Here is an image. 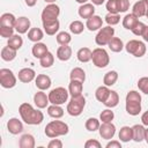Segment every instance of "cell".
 Listing matches in <instances>:
<instances>
[{
  "label": "cell",
  "mask_w": 148,
  "mask_h": 148,
  "mask_svg": "<svg viewBox=\"0 0 148 148\" xmlns=\"http://www.w3.org/2000/svg\"><path fill=\"white\" fill-rule=\"evenodd\" d=\"M132 13L138 17L146 16V14L148 13V0H139L138 2H135L133 5Z\"/></svg>",
  "instance_id": "cell-11"
},
{
  "label": "cell",
  "mask_w": 148,
  "mask_h": 148,
  "mask_svg": "<svg viewBox=\"0 0 148 148\" xmlns=\"http://www.w3.org/2000/svg\"><path fill=\"white\" fill-rule=\"evenodd\" d=\"M72 57V49L68 45H61L57 50V58L61 61H67Z\"/></svg>",
  "instance_id": "cell-21"
},
{
  "label": "cell",
  "mask_w": 148,
  "mask_h": 148,
  "mask_svg": "<svg viewBox=\"0 0 148 148\" xmlns=\"http://www.w3.org/2000/svg\"><path fill=\"white\" fill-rule=\"evenodd\" d=\"M49 148H62V142L59 140V139H52L49 145H47Z\"/></svg>",
  "instance_id": "cell-52"
},
{
  "label": "cell",
  "mask_w": 148,
  "mask_h": 148,
  "mask_svg": "<svg viewBox=\"0 0 148 148\" xmlns=\"http://www.w3.org/2000/svg\"><path fill=\"white\" fill-rule=\"evenodd\" d=\"M145 141L148 145V128H146V131H145Z\"/></svg>",
  "instance_id": "cell-58"
},
{
  "label": "cell",
  "mask_w": 148,
  "mask_h": 148,
  "mask_svg": "<svg viewBox=\"0 0 148 148\" xmlns=\"http://www.w3.org/2000/svg\"><path fill=\"white\" fill-rule=\"evenodd\" d=\"M18 112L22 120L28 125H39L44 120L43 112L34 109L29 103H22L18 108Z\"/></svg>",
  "instance_id": "cell-1"
},
{
  "label": "cell",
  "mask_w": 148,
  "mask_h": 148,
  "mask_svg": "<svg viewBox=\"0 0 148 148\" xmlns=\"http://www.w3.org/2000/svg\"><path fill=\"white\" fill-rule=\"evenodd\" d=\"M34 102H35V104L38 109H44L50 103L49 96H46V94L43 90H39L34 95Z\"/></svg>",
  "instance_id": "cell-14"
},
{
  "label": "cell",
  "mask_w": 148,
  "mask_h": 148,
  "mask_svg": "<svg viewBox=\"0 0 148 148\" xmlns=\"http://www.w3.org/2000/svg\"><path fill=\"white\" fill-rule=\"evenodd\" d=\"M18 146L21 148H34L35 147V138L31 134H23L20 138Z\"/></svg>",
  "instance_id": "cell-28"
},
{
  "label": "cell",
  "mask_w": 148,
  "mask_h": 148,
  "mask_svg": "<svg viewBox=\"0 0 148 148\" xmlns=\"http://www.w3.org/2000/svg\"><path fill=\"white\" fill-rule=\"evenodd\" d=\"M113 118H114V113L110 109L103 110L99 114V120H102V123H111L113 120Z\"/></svg>",
  "instance_id": "cell-43"
},
{
  "label": "cell",
  "mask_w": 148,
  "mask_h": 148,
  "mask_svg": "<svg viewBox=\"0 0 148 148\" xmlns=\"http://www.w3.org/2000/svg\"><path fill=\"white\" fill-rule=\"evenodd\" d=\"M126 101H134V102H141V95L135 91V90H131L127 92L126 95Z\"/></svg>",
  "instance_id": "cell-49"
},
{
  "label": "cell",
  "mask_w": 148,
  "mask_h": 148,
  "mask_svg": "<svg viewBox=\"0 0 148 148\" xmlns=\"http://www.w3.org/2000/svg\"><path fill=\"white\" fill-rule=\"evenodd\" d=\"M53 62H54V57H53V54H52L51 52H47L44 57H42V58L39 59V64H40V66L44 67V68L51 67V66L53 65Z\"/></svg>",
  "instance_id": "cell-39"
},
{
  "label": "cell",
  "mask_w": 148,
  "mask_h": 148,
  "mask_svg": "<svg viewBox=\"0 0 148 148\" xmlns=\"http://www.w3.org/2000/svg\"><path fill=\"white\" fill-rule=\"evenodd\" d=\"M30 28V20L25 16H21L16 18V23L14 25V29L17 34H25Z\"/></svg>",
  "instance_id": "cell-12"
},
{
  "label": "cell",
  "mask_w": 148,
  "mask_h": 148,
  "mask_svg": "<svg viewBox=\"0 0 148 148\" xmlns=\"http://www.w3.org/2000/svg\"><path fill=\"white\" fill-rule=\"evenodd\" d=\"M118 136H119L120 141H123V142H128V141L133 140V130H132V127L123 126L119 131Z\"/></svg>",
  "instance_id": "cell-27"
},
{
  "label": "cell",
  "mask_w": 148,
  "mask_h": 148,
  "mask_svg": "<svg viewBox=\"0 0 148 148\" xmlns=\"http://www.w3.org/2000/svg\"><path fill=\"white\" fill-rule=\"evenodd\" d=\"M35 83H36V87L39 90H46V89H49L51 87V79H50L49 75L39 74V75L36 76Z\"/></svg>",
  "instance_id": "cell-17"
},
{
  "label": "cell",
  "mask_w": 148,
  "mask_h": 148,
  "mask_svg": "<svg viewBox=\"0 0 148 148\" xmlns=\"http://www.w3.org/2000/svg\"><path fill=\"white\" fill-rule=\"evenodd\" d=\"M132 130H133V140L135 142H141L142 140H145V131H146V128L143 127V125L136 124V125H134L132 127Z\"/></svg>",
  "instance_id": "cell-29"
},
{
  "label": "cell",
  "mask_w": 148,
  "mask_h": 148,
  "mask_svg": "<svg viewBox=\"0 0 148 148\" xmlns=\"http://www.w3.org/2000/svg\"><path fill=\"white\" fill-rule=\"evenodd\" d=\"M31 52H32V56L35 57V58H38V59H40L42 57H44L47 52H49V50H47V46L44 44V43H35V45L32 46V50H31Z\"/></svg>",
  "instance_id": "cell-22"
},
{
  "label": "cell",
  "mask_w": 148,
  "mask_h": 148,
  "mask_svg": "<svg viewBox=\"0 0 148 148\" xmlns=\"http://www.w3.org/2000/svg\"><path fill=\"white\" fill-rule=\"evenodd\" d=\"M43 28L44 31L46 32V35H56V32H58L59 28H60V23L58 20H52V21H44L43 22Z\"/></svg>",
  "instance_id": "cell-18"
},
{
  "label": "cell",
  "mask_w": 148,
  "mask_h": 148,
  "mask_svg": "<svg viewBox=\"0 0 148 148\" xmlns=\"http://www.w3.org/2000/svg\"><path fill=\"white\" fill-rule=\"evenodd\" d=\"M7 45H9L10 47L15 49V50H18L21 49V46L23 45V39L22 37L17 34V35H13L10 38H8V42H7Z\"/></svg>",
  "instance_id": "cell-38"
},
{
  "label": "cell",
  "mask_w": 148,
  "mask_h": 148,
  "mask_svg": "<svg viewBox=\"0 0 148 148\" xmlns=\"http://www.w3.org/2000/svg\"><path fill=\"white\" fill-rule=\"evenodd\" d=\"M118 103H119V95L117 94V91H114V90H111L110 91V95L108 96V98H106V101L103 103L106 108H114V106H117L118 105Z\"/></svg>",
  "instance_id": "cell-33"
},
{
  "label": "cell",
  "mask_w": 148,
  "mask_h": 148,
  "mask_svg": "<svg viewBox=\"0 0 148 148\" xmlns=\"http://www.w3.org/2000/svg\"><path fill=\"white\" fill-rule=\"evenodd\" d=\"M47 114L52 118H61L64 116V109L60 106V105H57V104H52L50 106H47Z\"/></svg>",
  "instance_id": "cell-32"
},
{
  "label": "cell",
  "mask_w": 148,
  "mask_h": 148,
  "mask_svg": "<svg viewBox=\"0 0 148 148\" xmlns=\"http://www.w3.org/2000/svg\"><path fill=\"white\" fill-rule=\"evenodd\" d=\"M113 36H114V29L111 25H108V27L99 29V31L97 32L95 37V42L97 45L104 46V45H108V43L111 40Z\"/></svg>",
  "instance_id": "cell-7"
},
{
  "label": "cell",
  "mask_w": 148,
  "mask_h": 148,
  "mask_svg": "<svg viewBox=\"0 0 148 148\" xmlns=\"http://www.w3.org/2000/svg\"><path fill=\"white\" fill-rule=\"evenodd\" d=\"M60 14V8L56 3H49L42 12V22L57 20Z\"/></svg>",
  "instance_id": "cell-9"
},
{
  "label": "cell",
  "mask_w": 148,
  "mask_h": 148,
  "mask_svg": "<svg viewBox=\"0 0 148 148\" xmlns=\"http://www.w3.org/2000/svg\"><path fill=\"white\" fill-rule=\"evenodd\" d=\"M146 17H147V18H148V13H147V14H146Z\"/></svg>",
  "instance_id": "cell-61"
},
{
  "label": "cell",
  "mask_w": 148,
  "mask_h": 148,
  "mask_svg": "<svg viewBox=\"0 0 148 148\" xmlns=\"http://www.w3.org/2000/svg\"><path fill=\"white\" fill-rule=\"evenodd\" d=\"M108 46L109 49L112 51V52H120L123 49H124V43L120 38L118 37H112L111 40L108 43Z\"/></svg>",
  "instance_id": "cell-35"
},
{
  "label": "cell",
  "mask_w": 148,
  "mask_h": 148,
  "mask_svg": "<svg viewBox=\"0 0 148 148\" xmlns=\"http://www.w3.org/2000/svg\"><path fill=\"white\" fill-rule=\"evenodd\" d=\"M16 23V17L10 13H5L0 17V25L6 27H14Z\"/></svg>",
  "instance_id": "cell-34"
},
{
  "label": "cell",
  "mask_w": 148,
  "mask_h": 148,
  "mask_svg": "<svg viewBox=\"0 0 148 148\" xmlns=\"http://www.w3.org/2000/svg\"><path fill=\"white\" fill-rule=\"evenodd\" d=\"M7 130L9 131V133L16 135L23 131V124L17 118H10L7 123Z\"/></svg>",
  "instance_id": "cell-15"
},
{
  "label": "cell",
  "mask_w": 148,
  "mask_h": 148,
  "mask_svg": "<svg viewBox=\"0 0 148 148\" xmlns=\"http://www.w3.org/2000/svg\"><path fill=\"white\" fill-rule=\"evenodd\" d=\"M79 15L82 18H89L92 15H95V7L94 3H83L79 8Z\"/></svg>",
  "instance_id": "cell-19"
},
{
  "label": "cell",
  "mask_w": 148,
  "mask_h": 148,
  "mask_svg": "<svg viewBox=\"0 0 148 148\" xmlns=\"http://www.w3.org/2000/svg\"><path fill=\"white\" fill-rule=\"evenodd\" d=\"M125 49L130 54H132L136 58H141L146 53L145 43L141 40H138V39H131L130 42H127V44L125 45Z\"/></svg>",
  "instance_id": "cell-6"
},
{
  "label": "cell",
  "mask_w": 148,
  "mask_h": 148,
  "mask_svg": "<svg viewBox=\"0 0 148 148\" xmlns=\"http://www.w3.org/2000/svg\"><path fill=\"white\" fill-rule=\"evenodd\" d=\"M126 112L131 116H138L141 112V102L126 101Z\"/></svg>",
  "instance_id": "cell-23"
},
{
  "label": "cell",
  "mask_w": 148,
  "mask_h": 148,
  "mask_svg": "<svg viewBox=\"0 0 148 148\" xmlns=\"http://www.w3.org/2000/svg\"><path fill=\"white\" fill-rule=\"evenodd\" d=\"M82 90H83V82L77 80H71L68 86V91L71 96H80L82 95Z\"/></svg>",
  "instance_id": "cell-20"
},
{
  "label": "cell",
  "mask_w": 148,
  "mask_h": 148,
  "mask_svg": "<svg viewBox=\"0 0 148 148\" xmlns=\"http://www.w3.org/2000/svg\"><path fill=\"white\" fill-rule=\"evenodd\" d=\"M91 60H92V64L98 67V68H104L109 65L110 62V57L108 54V52L102 49V47H97L95 50H92V53H91Z\"/></svg>",
  "instance_id": "cell-5"
},
{
  "label": "cell",
  "mask_w": 148,
  "mask_h": 148,
  "mask_svg": "<svg viewBox=\"0 0 148 148\" xmlns=\"http://www.w3.org/2000/svg\"><path fill=\"white\" fill-rule=\"evenodd\" d=\"M84 105H86V98L82 95L72 96L71 101L67 104V112L72 117H77L82 113Z\"/></svg>",
  "instance_id": "cell-3"
},
{
  "label": "cell",
  "mask_w": 148,
  "mask_h": 148,
  "mask_svg": "<svg viewBox=\"0 0 148 148\" xmlns=\"http://www.w3.org/2000/svg\"><path fill=\"white\" fill-rule=\"evenodd\" d=\"M84 147L86 148H101V143L95 139H90V140L86 141Z\"/></svg>",
  "instance_id": "cell-51"
},
{
  "label": "cell",
  "mask_w": 148,
  "mask_h": 148,
  "mask_svg": "<svg viewBox=\"0 0 148 148\" xmlns=\"http://www.w3.org/2000/svg\"><path fill=\"white\" fill-rule=\"evenodd\" d=\"M142 38L148 43V25L146 27V29H145V31H143V34H142Z\"/></svg>",
  "instance_id": "cell-56"
},
{
  "label": "cell",
  "mask_w": 148,
  "mask_h": 148,
  "mask_svg": "<svg viewBox=\"0 0 148 148\" xmlns=\"http://www.w3.org/2000/svg\"><path fill=\"white\" fill-rule=\"evenodd\" d=\"M110 91H111V90L108 88V86H101V87H98V88L96 89V91H95V97H96V99H97L98 102L104 103V102L106 101L108 96L110 95Z\"/></svg>",
  "instance_id": "cell-26"
},
{
  "label": "cell",
  "mask_w": 148,
  "mask_h": 148,
  "mask_svg": "<svg viewBox=\"0 0 148 148\" xmlns=\"http://www.w3.org/2000/svg\"><path fill=\"white\" fill-rule=\"evenodd\" d=\"M138 18H139V17L135 16L133 13H131V14H126L125 17L123 18V27H124L125 29L132 30V29L135 27V24L139 22Z\"/></svg>",
  "instance_id": "cell-24"
},
{
  "label": "cell",
  "mask_w": 148,
  "mask_h": 148,
  "mask_svg": "<svg viewBox=\"0 0 148 148\" xmlns=\"http://www.w3.org/2000/svg\"><path fill=\"white\" fill-rule=\"evenodd\" d=\"M18 80L23 83H29L36 79V73L32 68H22L18 72Z\"/></svg>",
  "instance_id": "cell-13"
},
{
  "label": "cell",
  "mask_w": 148,
  "mask_h": 148,
  "mask_svg": "<svg viewBox=\"0 0 148 148\" xmlns=\"http://www.w3.org/2000/svg\"><path fill=\"white\" fill-rule=\"evenodd\" d=\"M98 132H99V135L102 139H105V140H110L116 134V126L111 123H103L99 128H98Z\"/></svg>",
  "instance_id": "cell-10"
},
{
  "label": "cell",
  "mask_w": 148,
  "mask_h": 148,
  "mask_svg": "<svg viewBox=\"0 0 148 148\" xmlns=\"http://www.w3.org/2000/svg\"><path fill=\"white\" fill-rule=\"evenodd\" d=\"M68 95L69 91L66 90L64 87H57L54 89H52L49 92V101L51 104H57V105H61L65 102H67L68 99Z\"/></svg>",
  "instance_id": "cell-4"
},
{
  "label": "cell",
  "mask_w": 148,
  "mask_h": 148,
  "mask_svg": "<svg viewBox=\"0 0 148 148\" xmlns=\"http://www.w3.org/2000/svg\"><path fill=\"white\" fill-rule=\"evenodd\" d=\"M56 39H57V43L60 44V45H68L71 43V40H72V37H71V35L68 32L61 31L56 36Z\"/></svg>",
  "instance_id": "cell-40"
},
{
  "label": "cell",
  "mask_w": 148,
  "mask_h": 148,
  "mask_svg": "<svg viewBox=\"0 0 148 148\" xmlns=\"http://www.w3.org/2000/svg\"><path fill=\"white\" fill-rule=\"evenodd\" d=\"M141 121H142V124H143L145 126H148V110L142 113V116H141Z\"/></svg>",
  "instance_id": "cell-54"
},
{
  "label": "cell",
  "mask_w": 148,
  "mask_h": 148,
  "mask_svg": "<svg viewBox=\"0 0 148 148\" xmlns=\"http://www.w3.org/2000/svg\"><path fill=\"white\" fill-rule=\"evenodd\" d=\"M146 27H147V25H146L143 22H140V21H139V22L135 24V27L132 29V32H133L135 36H142V34H143Z\"/></svg>",
  "instance_id": "cell-48"
},
{
  "label": "cell",
  "mask_w": 148,
  "mask_h": 148,
  "mask_svg": "<svg viewBox=\"0 0 148 148\" xmlns=\"http://www.w3.org/2000/svg\"><path fill=\"white\" fill-rule=\"evenodd\" d=\"M103 25V20L98 16V15H92L91 17H89L86 22V27L88 28V30L90 31H96L99 30Z\"/></svg>",
  "instance_id": "cell-16"
},
{
  "label": "cell",
  "mask_w": 148,
  "mask_h": 148,
  "mask_svg": "<svg viewBox=\"0 0 148 148\" xmlns=\"http://www.w3.org/2000/svg\"><path fill=\"white\" fill-rule=\"evenodd\" d=\"M45 2H47V3H53V2H56V0H44Z\"/></svg>",
  "instance_id": "cell-60"
},
{
  "label": "cell",
  "mask_w": 148,
  "mask_h": 148,
  "mask_svg": "<svg viewBox=\"0 0 148 148\" xmlns=\"http://www.w3.org/2000/svg\"><path fill=\"white\" fill-rule=\"evenodd\" d=\"M91 53L92 51L88 47H81L77 53H76V57H77V60L81 61V62H88L91 60Z\"/></svg>",
  "instance_id": "cell-31"
},
{
  "label": "cell",
  "mask_w": 148,
  "mask_h": 148,
  "mask_svg": "<svg viewBox=\"0 0 148 148\" xmlns=\"http://www.w3.org/2000/svg\"><path fill=\"white\" fill-rule=\"evenodd\" d=\"M117 80H118V73L116 71H110V72L105 73V75L103 77V83H104V86L111 87L117 82Z\"/></svg>",
  "instance_id": "cell-36"
},
{
  "label": "cell",
  "mask_w": 148,
  "mask_h": 148,
  "mask_svg": "<svg viewBox=\"0 0 148 148\" xmlns=\"http://www.w3.org/2000/svg\"><path fill=\"white\" fill-rule=\"evenodd\" d=\"M84 126H86V130H88L89 132H95V131H97L99 128L101 124H99V120L98 119H96V118H89V119H87Z\"/></svg>",
  "instance_id": "cell-41"
},
{
  "label": "cell",
  "mask_w": 148,
  "mask_h": 148,
  "mask_svg": "<svg viewBox=\"0 0 148 148\" xmlns=\"http://www.w3.org/2000/svg\"><path fill=\"white\" fill-rule=\"evenodd\" d=\"M106 148H121V145H120L119 141L113 140V141L106 143Z\"/></svg>",
  "instance_id": "cell-53"
},
{
  "label": "cell",
  "mask_w": 148,
  "mask_h": 148,
  "mask_svg": "<svg viewBox=\"0 0 148 148\" xmlns=\"http://www.w3.org/2000/svg\"><path fill=\"white\" fill-rule=\"evenodd\" d=\"M104 18H105V22H106L109 25H111V27L118 24L119 21H120V16H119L118 14H112V13L106 14V16H105Z\"/></svg>",
  "instance_id": "cell-44"
},
{
  "label": "cell",
  "mask_w": 148,
  "mask_h": 148,
  "mask_svg": "<svg viewBox=\"0 0 148 148\" xmlns=\"http://www.w3.org/2000/svg\"><path fill=\"white\" fill-rule=\"evenodd\" d=\"M118 7H119V13H125L130 8V1L128 0H118Z\"/></svg>",
  "instance_id": "cell-50"
},
{
  "label": "cell",
  "mask_w": 148,
  "mask_h": 148,
  "mask_svg": "<svg viewBox=\"0 0 148 148\" xmlns=\"http://www.w3.org/2000/svg\"><path fill=\"white\" fill-rule=\"evenodd\" d=\"M76 2H79V3H81V5H83V3H86L88 0H75Z\"/></svg>",
  "instance_id": "cell-59"
},
{
  "label": "cell",
  "mask_w": 148,
  "mask_h": 148,
  "mask_svg": "<svg viewBox=\"0 0 148 148\" xmlns=\"http://www.w3.org/2000/svg\"><path fill=\"white\" fill-rule=\"evenodd\" d=\"M138 88L146 95H148V76H143L138 81Z\"/></svg>",
  "instance_id": "cell-47"
},
{
  "label": "cell",
  "mask_w": 148,
  "mask_h": 148,
  "mask_svg": "<svg viewBox=\"0 0 148 148\" xmlns=\"http://www.w3.org/2000/svg\"><path fill=\"white\" fill-rule=\"evenodd\" d=\"M106 9H108L109 13L118 14V13H119L118 0H108V2H106Z\"/></svg>",
  "instance_id": "cell-46"
},
{
  "label": "cell",
  "mask_w": 148,
  "mask_h": 148,
  "mask_svg": "<svg viewBox=\"0 0 148 148\" xmlns=\"http://www.w3.org/2000/svg\"><path fill=\"white\" fill-rule=\"evenodd\" d=\"M69 77H71V80H77V81L84 82V80H86V73H84V71L82 68L75 67V68H73L71 71Z\"/></svg>",
  "instance_id": "cell-37"
},
{
  "label": "cell",
  "mask_w": 148,
  "mask_h": 148,
  "mask_svg": "<svg viewBox=\"0 0 148 148\" xmlns=\"http://www.w3.org/2000/svg\"><path fill=\"white\" fill-rule=\"evenodd\" d=\"M104 1H105V0H91V2H92L94 5H96V6H101L102 3H104Z\"/></svg>",
  "instance_id": "cell-57"
},
{
  "label": "cell",
  "mask_w": 148,
  "mask_h": 148,
  "mask_svg": "<svg viewBox=\"0 0 148 148\" xmlns=\"http://www.w3.org/2000/svg\"><path fill=\"white\" fill-rule=\"evenodd\" d=\"M83 29H84V25L81 21H73L71 24H69V30L72 34L74 35H80L81 32H83Z\"/></svg>",
  "instance_id": "cell-42"
},
{
  "label": "cell",
  "mask_w": 148,
  "mask_h": 148,
  "mask_svg": "<svg viewBox=\"0 0 148 148\" xmlns=\"http://www.w3.org/2000/svg\"><path fill=\"white\" fill-rule=\"evenodd\" d=\"M68 125L61 120H52L45 126V135L53 139L61 135H66L68 133Z\"/></svg>",
  "instance_id": "cell-2"
},
{
  "label": "cell",
  "mask_w": 148,
  "mask_h": 148,
  "mask_svg": "<svg viewBox=\"0 0 148 148\" xmlns=\"http://www.w3.org/2000/svg\"><path fill=\"white\" fill-rule=\"evenodd\" d=\"M43 37H44V32L39 28H31L28 31V38H29V40H31L34 43L40 42L43 39Z\"/></svg>",
  "instance_id": "cell-30"
},
{
  "label": "cell",
  "mask_w": 148,
  "mask_h": 148,
  "mask_svg": "<svg viewBox=\"0 0 148 148\" xmlns=\"http://www.w3.org/2000/svg\"><path fill=\"white\" fill-rule=\"evenodd\" d=\"M14 27H6L0 25V36L3 38H10L14 35Z\"/></svg>",
  "instance_id": "cell-45"
},
{
  "label": "cell",
  "mask_w": 148,
  "mask_h": 148,
  "mask_svg": "<svg viewBox=\"0 0 148 148\" xmlns=\"http://www.w3.org/2000/svg\"><path fill=\"white\" fill-rule=\"evenodd\" d=\"M0 84L6 89H10L16 86V76L8 68L0 69Z\"/></svg>",
  "instance_id": "cell-8"
},
{
  "label": "cell",
  "mask_w": 148,
  "mask_h": 148,
  "mask_svg": "<svg viewBox=\"0 0 148 148\" xmlns=\"http://www.w3.org/2000/svg\"><path fill=\"white\" fill-rule=\"evenodd\" d=\"M36 2H37V0H25V3L28 7H34L36 5Z\"/></svg>",
  "instance_id": "cell-55"
},
{
  "label": "cell",
  "mask_w": 148,
  "mask_h": 148,
  "mask_svg": "<svg viewBox=\"0 0 148 148\" xmlns=\"http://www.w3.org/2000/svg\"><path fill=\"white\" fill-rule=\"evenodd\" d=\"M16 51L15 49L10 47L9 45L5 46L1 49V59L5 60V61H12L16 58Z\"/></svg>",
  "instance_id": "cell-25"
}]
</instances>
